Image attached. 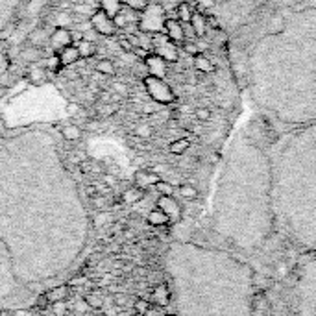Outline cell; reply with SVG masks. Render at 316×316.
<instances>
[{
	"mask_svg": "<svg viewBox=\"0 0 316 316\" xmlns=\"http://www.w3.org/2000/svg\"><path fill=\"white\" fill-rule=\"evenodd\" d=\"M113 89L117 91L118 96H126V94H128V89H126V85H124V83H113Z\"/></svg>",
	"mask_w": 316,
	"mask_h": 316,
	"instance_id": "47",
	"label": "cell"
},
{
	"mask_svg": "<svg viewBox=\"0 0 316 316\" xmlns=\"http://www.w3.org/2000/svg\"><path fill=\"white\" fill-rule=\"evenodd\" d=\"M113 302L117 307H126L128 305V296L126 294H115L113 296Z\"/></svg>",
	"mask_w": 316,
	"mask_h": 316,
	"instance_id": "45",
	"label": "cell"
},
{
	"mask_svg": "<svg viewBox=\"0 0 316 316\" xmlns=\"http://www.w3.org/2000/svg\"><path fill=\"white\" fill-rule=\"evenodd\" d=\"M91 26L94 28L96 34L104 35V37H111V35H115V32H117V26H115L113 17H109V15L102 10L94 11V15L91 17Z\"/></svg>",
	"mask_w": 316,
	"mask_h": 316,
	"instance_id": "5",
	"label": "cell"
},
{
	"mask_svg": "<svg viewBox=\"0 0 316 316\" xmlns=\"http://www.w3.org/2000/svg\"><path fill=\"white\" fill-rule=\"evenodd\" d=\"M61 135H63L65 141L68 142H76L82 139V128L80 126H74V124H68L61 130Z\"/></svg>",
	"mask_w": 316,
	"mask_h": 316,
	"instance_id": "20",
	"label": "cell"
},
{
	"mask_svg": "<svg viewBox=\"0 0 316 316\" xmlns=\"http://www.w3.org/2000/svg\"><path fill=\"white\" fill-rule=\"evenodd\" d=\"M180 195L183 196L185 200H195L196 196H198V190H196V187H192V185H181L180 187Z\"/></svg>",
	"mask_w": 316,
	"mask_h": 316,
	"instance_id": "31",
	"label": "cell"
},
{
	"mask_svg": "<svg viewBox=\"0 0 316 316\" xmlns=\"http://www.w3.org/2000/svg\"><path fill=\"white\" fill-rule=\"evenodd\" d=\"M68 311V305L65 302H54L52 303V314L54 316H65Z\"/></svg>",
	"mask_w": 316,
	"mask_h": 316,
	"instance_id": "35",
	"label": "cell"
},
{
	"mask_svg": "<svg viewBox=\"0 0 316 316\" xmlns=\"http://www.w3.org/2000/svg\"><path fill=\"white\" fill-rule=\"evenodd\" d=\"M85 302L89 303L91 309H100L104 305V296L98 290H89L87 296H85Z\"/></svg>",
	"mask_w": 316,
	"mask_h": 316,
	"instance_id": "25",
	"label": "cell"
},
{
	"mask_svg": "<svg viewBox=\"0 0 316 316\" xmlns=\"http://www.w3.org/2000/svg\"><path fill=\"white\" fill-rule=\"evenodd\" d=\"M180 2H189V0H180Z\"/></svg>",
	"mask_w": 316,
	"mask_h": 316,
	"instance_id": "51",
	"label": "cell"
},
{
	"mask_svg": "<svg viewBox=\"0 0 316 316\" xmlns=\"http://www.w3.org/2000/svg\"><path fill=\"white\" fill-rule=\"evenodd\" d=\"M154 296H156V300L159 303H166V298H168V294H166V288L163 287V285H159V287L156 288V292H154Z\"/></svg>",
	"mask_w": 316,
	"mask_h": 316,
	"instance_id": "39",
	"label": "cell"
},
{
	"mask_svg": "<svg viewBox=\"0 0 316 316\" xmlns=\"http://www.w3.org/2000/svg\"><path fill=\"white\" fill-rule=\"evenodd\" d=\"M133 309H135L139 314H144V312H148V302H146V300H137V302L133 303Z\"/></svg>",
	"mask_w": 316,
	"mask_h": 316,
	"instance_id": "43",
	"label": "cell"
},
{
	"mask_svg": "<svg viewBox=\"0 0 316 316\" xmlns=\"http://www.w3.org/2000/svg\"><path fill=\"white\" fill-rule=\"evenodd\" d=\"M159 174L156 171H137L135 172V187L139 189H148V187H156V183L159 181Z\"/></svg>",
	"mask_w": 316,
	"mask_h": 316,
	"instance_id": "10",
	"label": "cell"
},
{
	"mask_svg": "<svg viewBox=\"0 0 316 316\" xmlns=\"http://www.w3.org/2000/svg\"><path fill=\"white\" fill-rule=\"evenodd\" d=\"M98 128H100V120H98V117L87 122V130H89V132H96Z\"/></svg>",
	"mask_w": 316,
	"mask_h": 316,
	"instance_id": "48",
	"label": "cell"
},
{
	"mask_svg": "<svg viewBox=\"0 0 316 316\" xmlns=\"http://www.w3.org/2000/svg\"><path fill=\"white\" fill-rule=\"evenodd\" d=\"M166 19H168L166 10L161 4H146L144 10H141V15H139L137 28L144 34H161V32H165Z\"/></svg>",
	"mask_w": 316,
	"mask_h": 316,
	"instance_id": "2",
	"label": "cell"
},
{
	"mask_svg": "<svg viewBox=\"0 0 316 316\" xmlns=\"http://www.w3.org/2000/svg\"><path fill=\"white\" fill-rule=\"evenodd\" d=\"M148 224L150 226H156V228H159V226H165L166 222H168V216H166L163 211L159 209V207H156V209H152L150 213H148Z\"/></svg>",
	"mask_w": 316,
	"mask_h": 316,
	"instance_id": "19",
	"label": "cell"
},
{
	"mask_svg": "<svg viewBox=\"0 0 316 316\" xmlns=\"http://www.w3.org/2000/svg\"><path fill=\"white\" fill-rule=\"evenodd\" d=\"M50 41V46H52L54 50H61L65 48V46H68V44H72V39H70V28H56L50 34L48 37Z\"/></svg>",
	"mask_w": 316,
	"mask_h": 316,
	"instance_id": "8",
	"label": "cell"
},
{
	"mask_svg": "<svg viewBox=\"0 0 316 316\" xmlns=\"http://www.w3.org/2000/svg\"><path fill=\"white\" fill-rule=\"evenodd\" d=\"M152 132H154V130H152L148 124H139V126L135 128V135L139 137V139H150Z\"/></svg>",
	"mask_w": 316,
	"mask_h": 316,
	"instance_id": "33",
	"label": "cell"
},
{
	"mask_svg": "<svg viewBox=\"0 0 316 316\" xmlns=\"http://www.w3.org/2000/svg\"><path fill=\"white\" fill-rule=\"evenodd\" d=\"M196 118H198L200 122H207L211 118V109H207V107H198V109H196Z\"/></svg>",
	"mask_w": 316,
	"mask_h": 316,
	"instance_id": "38",
	"label": "cell"
},
{
	"mask_svg": "<svg viewBox=\"0 0 316 316\" xmlns=\"http://www.w3.org/2000/svg\"><path fill=\"white\" fill-rule=\"evenodd\" d=\"M157 207H159L163 213L168 216V218L176 220V218H180L181 216V207L180 204L176 202L172 196H161L159 200H157Z\"/></svg>",
	"mask_w": 316,
	"mask_h": 316,
	"instance_id": "9",
	"label": "cell"
},
{
	"mask_svg": "<svg viewBox=\"0 0 316 316\" xmlns=\"http://www.w3.org/2000/svg\"><path fill=\"white\" fill-rule=\"evenodd\" d=\"M76 46H78L80 58L82 59H89V58H92V56L96 54V43H94V41L83 39V41H80Z\"/></svg>",
	"mask_w": 316,
	"mask_h": 316,
	"instance_id": "17",
	"label": "cell"
},
{
	"mask_svg": "<svg viewBox=\"0 0 316 316\" xmlns=\"http://www.w3.org/2000/svg\"><path fill=\"white\" fill-rule=\"evenodd\" d=\"M152 44H154V54H157L159 58L165 59L166 63H174V61H178V58H180L178 44L172 43V41L166 37L165 32L152 35Z\"/></svg>",
	"mask_w": 316,
	"mask_h": 316,
	"instance_id": "4",
	"label": "cell"
},
{
	"mask_svg": "<svg viewBox=\"0 0 316 316\" xmlns=\"http://www.w3.org/2000/svg\"><path fill=\"white\" fill-rule=\"evenodd\" d=\"M192 8H190L189 2H180L176 6V19L180 22H190V17H192Z\"/></svg>",
	"mask_w": 316,
	"mask_h": 316,
	"instance_id": "18",
	"label": "cell"
},
{
	"mask_svg": "<svg viewBox=\"0 0 316 316\" xmlns=\"http://www.w3.org/2000/svg\"><path fill=\"white\" fill-rule=\"evenodd\" d=\"M113 20H115L117 30H122V28H126V26L133 25V22H139V15H132L130 11L120 10L115 17H113Z\"/></svg>",
	"mask_w": 316,
	"mask_h": 316,
	"instance_id": "13",
	"label": "cell"
},
{
	"mask_svg": "<svg viewBox=\"0 0 316 316\" xmlns=\"http://www.w3.org/2000/svg\"><path fill=\"white\" fill-rule=\"evenodd\" d=\"M118 44H120V48L124 50V52H133V46L130 44L128 37H120V39H118Z\"/></svg>",
	"mask_w": 316,
	"mask_h": 316,
	"instance_id": "46",
	"label": "cell"
},
{
	"mask_svg": "<svg viewBox=\"0 0 316 316\" xmlns=\"http://www.w3.org/2000/svg\"><path fill=\"white\" fill-rule=\"evenodd\" d=\"M22 59H26V61H32V63H35L37 59H41V50L37 48V46H32V44H30V48L22 50Z\"/></svg>",
	"mask_w": 316,
	"mask_h": 316,
	"instance_id": "29",
	"label": "cell"
},
{
	"mask_svg": "<svg viewBox=\"0 0 316 316\" xmlns=\"http://www.w3.org/2000/svg\"><path fill=\"white\" fill-rule=\"evenodd\" d=\"M28 80H30V83H34V85H43V83L46 82V68L39 67V65L30 67Z\"/></svg>",
	"mask_w": 316,
	"mask_h": 316,
	"instance_id": "16",
	"label": "cell"
},
{
	"mask_svg": "<svg viewBox=\"0 0 316 316\" xmlns=\"http://www.w3.org/2000/svg\"><path fill=\"white\" fill-rule=\"evenodd\" d=\"M146 70L148 76H156V78H165L166 76V61L163 58H159L157 54H148L144 58Z\"/></svg>",
	"mask_w": 316,
	"mask_h": 316,
	"instance_id": "6",
	"label": "cell"
},
{
	"mask_svg": "<svg viewBox=\"0 0 316 316\" xmlns=\"http://www.w3.org/2000/svg\"><path fill=\"white\" fill-rule=\"evenodd\" d=\"M117 107L113 102H100L96 106V117L98 118H109L111 115H115Z\"/></svg>",
	"mask_w": 316,
	"mask_h": 316,
	"instance_id": "23",
	"label": "cell"
},
{
	"mask_svg": "<svg viewBox=\"0 0 316 316\" xmlns=\"http://www.w3.org/2000/svg\"><path fill=\"white\" fill-rule=\"evenodd\" d=\"M96 72L104 74V76H113L115 74V63L109 59H100L96 63Z\"/></svg>",
	"mask_w": 316,
	"mask_h": 316,
	"instance_id": "26",
	"label": "cell"
},
{
	"mask_svg": "<svg viewBox=\"0 0 316 316\" xmlns=\"http://www.w3.org/2000/svg\"><path fill=\"white\" fill-rule=\"evenodd\" d=\"M144 87L157 104H172L176 100L174 91L171 85L163 78H156V76H146L144 78Z\"/></svg>",
	"mask_w": 316,
	"mask_h": 316,
	"instance_id": "3",
	"label": "cell"
},
{
	"mask_svg": "<svg viewBox=\"0 0 316 316\" xmlns=\"http://www.w3.org/2000/svg\"><path fill=\"white\" fill-rule=\"evenodd\" d=\"M100 10L106 11L109 17H115L122 10V0H100Z\"/></svg>",
	"mask_w": 316,
	"mask_h": 316,
	"instance_id": "21",
	"label": "cell"
},
{
	"mask_svg": "<svg viewBox=\"0 0 316 316\" xmlns=\"http://www.w3.org/2000/svg\"><path fill=\"white\" fill-rule=\"evenodd\" d=\"M298 294V316H316V257L302 268Z\"/></svg>",
	"mask_w": 316,
	"mask_h": 316,
	"instance_id": "1",
	"label": "cell"
},
{
	"mask_svg": "<svg viewBox=\"0 0 316 316\" xmlns=\"http://www.w3.org/2000/svg\"><path fill=\"white\" fill-rule=\"evenodd\" d=\"M91 204L94 205L96 209L102 211V209H106V207H107V200H106V196H104V195H94L91 198Z\"/></svg>",
	"mask_w": 316,
	"mask_h": 316,
	"instance_id": "36",
	"label": "cell"
},
{
	"mask_svg": "<svg viewBox=\"0 0 316 316\" xmlns=\"http://www.w3.org/2000/svg\"><path fill=\"white\" fill-rule=\"evenodd\" d=\"M104 183H106L107 187H115V185H117V180H115L113 176L106 174V176H104Z\"/></svg>",
	"mask_w": 316,
	"mask_h": 316,
	"instance_id": "50",
	"label": "cell"
},
{
	"mask_svg": "<svg viewBox=\"0 0 316 316\" xmlns=\"http://www.w3.org/2000/svg\"><path fill=\"white\" fill-rule=\"evenodd\" d=\"M111 222V216L107 213H104V214H100V216H96V224L98 226H102V224H109Z\"/></svg>",
	"mask_w": 316,
	"mask_h": 316,
	"instance_id": "49",
	"label": "cell"
},
{
	"mask_svg": "<svg viewBox=\"0 0 316 316\" xmlns=\"http://www.w3.org/2000/svg\"><path fill=\"white\" fill-rule=\"evenodd\" d=\"M70 39H72V44H78L80 41L85 39V34H83L82 30H74V28H70Z\"/></svg>",
	"mask_w": 316,
	"mask_h": 316,
	"instance_id": "42",
	"label": "cell"
},
{
	"mask_svg": "<svg viewBox=\"0 0 316 316\" xmlns=\"http://www.w3.org/2000/svg\"><path fill=\"white\" fill-rule=\"evenodd\" d=\"M94 8H92V6H89V2L85 6H82V4H76L74 6V13H78V15H94Z\"/></svg>",
	"mask_w": 316,
	"mask_h": 316,
	"instance_id": "37",
	"label": "cell"
},
{
	"mask_svg": "<svg viewBox=\"0 0 316 316\" xmlns=\"http://www.w3.org/2000/svg\"><path fill=\"white\" fill-rule=\"evenodd\" d=\"M196 4H198L200 10H211V8H214L216 0H196Z\"/></svg>",
	"mask_w": 316,
	"mask_h": 316,
	"instance_id": "44",
	"label": "cell"
},
{
	"mask_svg": "<svg viewBox=\"0 0 316 316\" xmlns=\"http://www.w3.org/2000/svg\"><path fill=\"white\" fill-rule=\"evenodd\" d=\"M58 56H59V61H61V67H70V65L78 63L80 59H82L76 44H68V46L61 48L58 52Z\"/></svg>",
	"mask_w": 316,
	"mask_h": 316,
	"instance_id": "12",
	"label": "cell"
},
{
	"mask_svg": "<svg viewBox=\"0 0 316 316\" xmlns=\"http://www.w3.org/2000/svg\"><path fill=\"white\" fill-rule=\"evenodd\" d=\"M89 303L85 302V300H78V302L74 303V311L78 312V314H85V312H89Z\"/></svg>",
	"mask_w": 316,
	"mask_h": 316,
	"instance_id": "40",
	"label": "cell"
},
{
	"mask_svg": "<svg viewBox=\"0 0 316 316\" xmlns=\"http://www.w3.org/2000/svg\"><path fill=\"white\" fill-rule=\"evenodd\" d=\"M189 25L192 26V30H195L196 37H205V35H207L209 22H207V15H204L202 11H195V13H192Z\"/></svg>",
	"mask_w": 316,
	"mask_h": 316,
	"instance_id": "11",
	"label": "cell"
},
{
	"mask_svg": "<svg viewBox=\"0 0 316 316\" xmlns=\"http://www.w3.org/2000/svg\"><path fill=\"white\" fill-rule=\"evenodd\" d=\"M144 198V190L139 189V187H128L124 192H122V202L124 204H137Z\"/></svg>",
	"mask_w": 316,
	"mask_h": 316,
	"instance_id": "15",
	"label": "cell"
},
{
	"mask_svg": "<svg viewBox=\"0 0 316 316\" xmlns=\"http://www.w3.org/2000/svg\"><path fill=\"white\" fill-rule=\"evenodd\" d=\"M156 189H157V192H159L161 196H172V192H174V187H172L168 181H163V180L157 181Z\"/></svg>",
	"mask_w": 316,
	"mask_h": 316,
	"instance_id": "32",
	"label": "cell"
},
{
	"mask_svg": "<svg viewBox=\"0 0 316 316\" xmlns=\"http://www.w3.org/2000/svg\"><path fill=\"white\" fill-rule=\"evenodd\" d=\"M192 61H195V67L196 70H200V72H204V74H211L214 70V65L213 61H211L207 56H205L204 52H200L196 54L195 58H192Z\"/></svg>",
	"mask_w": 316,
	"mask_h": 316,
	"instance_id": "14",
	"label": "cell"
},
{
	"mask_svg": "<svg viewBox=\"0 0 316 316\" xmlns=\"http://www.w3.org/2000/svg\"><path fill=\"white\" fill-rule=\"evenodd\" d=\"M190 146V141L189 139H178V141H172L171 146H168V150H171V154H174V156H181V154H185V152L189 150Z\"/></svg>",
	"mask_w": 316,
	"mask_h": 316,
	"instance_id": "24",
	"label": "cell"
},
{
	"mask_svg": "<svg viewBox=\"0 0 316 316\" xmlns=\"http://www.w3.org/2000/svg\"><path fill=\"white\" fill-rule=\"evenodd\" d=\"M44 39H46V32L41 28L34 30V32L30 34V44H32V46H37V48H39L41 44L44 43Z\"/></svg>",
	"mask_w": 316,
	"mask_h": 316,
	"instance_id": "28",
	"label": "cell"
},
{
	"mask_svg": "<svg viewBox=\"0 0 316 316\" xmlns=\"http://www.w3.org/2000/svg\"><path fill=\"white\" fill-rule=\"evenodd\" d=\"M183 50L187 54H190V56H192V58H195L196 54H200L202 52V48H200V44L198 43H195V41H183Z\"/></svg>",
	"mask_w": 316,
	"mask_h": 316,
	"instance_id": "34",
	"label": "cell"
},
{
	"mask_svg": "<svg viewBox=\"0 0 316 316\" xmlns=\"http://www.w3.org/2000/svg\"><path fill=\"white\" fill-rule=\"evenodd\" d=\"M44 68L50 70V72H59L61 70V61H59V56H50V58L44 59Z\"/></svg>",
	"mask_w": 316,
	"mask_h": 316,
	"instance_id": "30",
	"label": "cell"
},
{
	"mask_svg": "<svg viewBox=\"0 0 316 316\" xmlns=\"http://www.w3.org/2000/svg\"><path fill=\"white\" fill-rule=\"evenodd\" d=\"M72 22H74V19L68 13H65V11L56 13V20H54V25L58 26V28H70Z\"/></svg>",
	"mask_w": 316,
	"mask_h": 316,
	"instance_id": "27",
	"label": "cell"
},
{
	"mask_svg": "<svg viewBox=\"0 0 316 316\" xmlns=\"http://www.w3.org/2000/svg\"><path fill=\"white\" fill-rule=\"evenodd\" d=\"M124 4H128L132 10H144L146 0H122Z\"/></svg>",
	"mask_w": 316,
	"mask_h": 316,
	"instance_id": "41",
	"label": "cell"
},
{
	"mask_svg": "<svg viewBox=\"0 0 316 316\" xmlns=\"http://www.w3.org/2000/svg\"><path fill=\"white\" fill-rule=\"evenodd\" d=\"M165 34L166 37L176 44H183L185 41V32H183V25H181L178 19H166L165 22Z\"/></svg>",
	"mask_w": 316,
	"mask_h": 316,
	"instance_id": "7",
	"label": "cell"
},
{
	"mask_svg": "<svg viewBox=\"0 0 316 316\" xmlns=\"http://www.w3.org/2000/svg\"><path fill=\"white\" fill-rule=\"evenodd\" d=\"M68 294H70V290H68V287H65V285H61V287H56V288H52V290L46 294L48 296V300L50 302H65L68 298Z\"/></svg>",
	"mask_w": 316,
	"mask_h": 316,
	"instance_id": "22",
	"label": "cell"
}]
</instances>
